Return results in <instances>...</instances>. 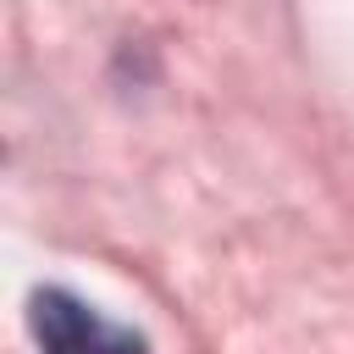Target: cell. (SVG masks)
Instances as JSON below:
<instances>
[{
    "mask_svg": "<svg viewBox=\"0 0 354 354\" xmlns=\"http://www.w3.org/2000/svg\"><path fill=\"white\" fill-rule=\"evenodd\" d=\"M28 332L39 354H149L144 332L100 315L66 288H39L28 299Z\"/></svg>",
    "mask_w": 354,
    "mask_h": 354,
    "instance_id": "obj_1",
    "label": "cell"
}]
</instances>
